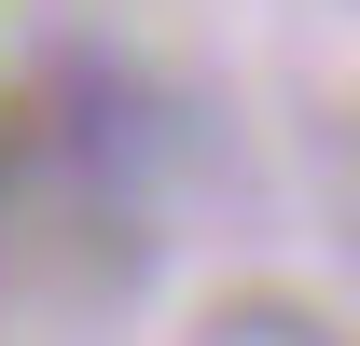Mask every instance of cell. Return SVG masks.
Returning <instances> with one entry per match:
<instances>
[{
  "instance_id": "obj_1",
  "label": "cell",
  "mask_w": 360,
  "mask_h": 346,
  "mask_svg": "<svg viewBox=\"0 0 360 346\" xmlns=\"http://www.w3.org/2000/svg\"><path fill=\"white\" fill-rule=\"evenodd\" d=\"M28 153H42V125H28V97H0V180L28 167Z\"/></svg>"
}]
</instances>
